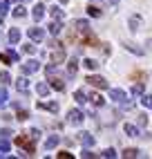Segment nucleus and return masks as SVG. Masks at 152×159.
Returning <instances> with one entry per match:
<instances>
[{
	"mask_svg": "<svg viewBox=\"0 0 152 159\" xmlns=\"http://www.w3.org/2000/svg\"><path fill=\"white\" fill-rule=\"evenodd\" d=\"M101 157H107V159H114L116 152H114V148H105V150L101 152Z\"/></svg>",
	"mask_w": 152,
	"mask_h": 159,
	"instance_id": "34",
	"label": "nucleus"
},
{
	"mask_svg": "<svg viewBox=\"0 0 152 159\" xmlns=\"http://www.w3.org/2000/svg\"><path fill=\"white\" fill-rule=\"evenodd\" d=\"M0 83H2V85H9V83H11V76H9V72H0Z\"/></svg>",
	"mask_w": 152,
	"mask_h": 159,
	"instance_id": "32",
	"label": "nucleus"
},
{
	"mask_svg": "<svg viewBox=\"0 0 152 159\" xmlns=\"http://www.w3.org/2000/svg\"><path fill=\"white\" fill-rule=\"evenodd\" d=\"M125 49H130V52H134V54H139V56L143 54V49H141V47H136L134 43H127V45H125Z\"/></svg>",
	"mask_w": 152,
	"mask_h": 159,
	"instance_id": "33",
	"label": "nucleus"
},
{
	"mask_svg": "<svg viewBox=\"0 0 152 159\" xmlns=\"http://www.w3.org/2000/svg\"><path fill=\"white\" fill-rule=\"evenodd\" d=\"M139 125H148V116H139Z\"/></svg>",
	"mask_w": 152,
	"mask_h": 159,
	"instance_id": "45",
	"label": "nucleus"
},
{
	"mask_svg": "<svg viewBox=\"0 0 152 159\" xmlns=\"http://www.w3.org/2000/svg\"><path fill=\"white\" fill-rule=\"evenodd\" d=\"M7 56H9V58H11L14 63H18V61H20V56L16 54V52H14V49H9V52H7Z\"/></svg>",
	"mask_w": 152,
	"mask_h": 159,
	"instance_id": "37",
	"label": "nucleus"
},
{
	"mask_svg": "<svg viewBox=\"0 0 152 159\" xmlns=\"http://www.w3.org/2000/svg\"><path fill=\"white\" fill-rule=\"evenodd\" d=\"M16 119H18V121H27V119H29V112H27V110H18V116H16Z\"/></svg>",
	"mask_w": 152,
	"mask_h": 159,
	"instance_id": "35",
	"label": "nucleus"
},
{
	"mask_svg": "<svg viewBox=\"0 0 152 159\" xmlns=\"http://www.w3.org/2000/svg\"><path fill=\"white\" fill-rule=\"evenodd\" d=\"M139 155H141V152L136 150V148H125V150H123V157H125V159H127V157L132 159V157H139Z\"/></svg>",
	"mask_w": 152,
	"mask_h": 159,
	"instance_id": "28",
	"label": "nucleus"
},
{
	"mask_svg": "<svg viewBox=\"0 0 152 159\" xmlns=\"http://www.w3.org/2000/svg\"><path fill=\"white\" fill-rule=\"evenodd\" d=\"M49 88H51V90L63 92V90H65V83H63L60 79H54V76H51V79H49Z\"/></svg>",
	"mask_w": 152,
	"mask_h": 159,
	"instance_id": "16",
	"label": "nucleus"
},
{
	"mask_svg": "<svg viewBox=\"0 0 152 159\" xmlns=\"http://www.w3.org/2000/svg\"><path fill=\"white\" fill-rule=\"evenodd\" d=\"M83 119H85V114H83L81 110H69V112H67V121H69L72 125H81Z\"/></svg>",
	"mask_w": 152,
	"mask_h": 159,
	"instance_id": "3",
	"label": "nucleus"
},
{
	"mask_svg": "<svg viewBox=\"0 0 152 159\" xmlns=\"http://www.w3.org/2000/svg\"><path fill=\"white\" fill-rule=\"evenodd\" d=\"M38 108H40V110H49V112L56 114V112H58V103H54V101H49V103H38Z\"/></svg>",
	"mask_w": 152,
	"mask_h": 159,
	"instance_id": "17",
	"label": "nucleus"
},
{
	"mask_svg": "<svg viewBox=\"0 0 152 159\" xmlns=\"http://www.w3.org/2000/svg\"><path fill=\"white\" fill-rule=\"evenodd\" d=\"M87 14H90L92 18H99V16H101V9L94 7V5H90V7H87Z\"/></svg>",
	"mask_w": 152,
	"mask_h": 159,
	"instance_id": "30",
	"label": "nucleus"
},
{
	"mask_svg": "<svg viewBox=\"0 0 152 159\" xmlns=\"http://www.w3.org/2000/svg\"><path fill=\"white\" fill-rule=\"evenodd\" d=\"M11 14H14V18H25V16H27V9H25L23 5H18V7H14Z\"/></svg>",
	"mask_w": 152,
	"mask_h": 159,
	"instance_id": "24",
	"label": "nucleus"
},
{
	"mask_svg": "<svg viewBox=\"0 0 152 159\" xmlns=\"http://www.w3.org/2000/svg\"><path fill=\"white\" fill-rule=\"evenodd\" d=\"M78 139H81V143H83L85 148H92V146H94V137H92L90 132H81Z\"/></svg>",
	"mask_w": 152,
	"mask_h": 159,
	"instance_id": "8",
	"label": "nucleus"
},
{
	"mask_svg": "<svg viewBox=\"0 0 152 159\" xmlns=\"http://www.w3.org/2000/svg\"><path fill=\"white\" fill-rule=\"evenodd\" d=\"M76 31H81V34H90V23L87 20H76Z\"/></svg>",
	"mask_w": 152,
	"mask_h": 159,
	"instance_id": "13",
	"label": "nucleus"
},
{
	"mask_svg": "<svg viewBox=\"0 0 152 159\" xmlns=\"http://www.w3.org/2000/svg\"><path fill=\"white\" fill-rule=\"evenodd\" d=\"M47 27H49V34H51V36H58V34H60V29H63L60 20H51V23H49Z\"/></svg>",
	"mask_w": 152,
	"mask_h": 159,
	"instance_id": "11",
	"label": "nucleus"
},
{
	"mask_svg": "<svg viewBox=\"0 0 152 159\" xmlns=\"http://www.w3.org/2000/svg\"><path fill=\"white\" fill-rule=\"evenodd\" d=\"M23 52H25V54H34V52H36V45L27 43V45H23Z\"/></svg>",
	"mask_w": 152,
	"mask_h": 159,
	"instance_id": "36",
	"label": "nucleus"
},
{
	"mask_svg": "<svg viewBox=\"0 0 152 159\" xmlns=\"http://www.w3.org/2000/svg\"><path fill=\"white\" fill-rule=\"evenodd\" d=\"M110 99L116 101V103H121V101H125L127 97H125V92H123V90H110Z\"/></svg>",
	"mask_w": 152,
	"mask_h": 159,
	"instance_id": "10",
	"label": "nucleus"
},
{
	"mask_svg": "<svg viewBox=\"0 0 152 159\" xmlns=\"http://www.w3.org/2000/svg\"><path fill=\"white\" fill-rule=\"evenodd\" d=\"M16 143L25 148V155H34V150H36V148H34V141H29L27 137H23V134L16 137Z\"/></svg>",
	"mask_w": 152,
	"mask_h": 159,
	"instance_id": "2",
	"label": "nucleus"
},
{
	"mask_svg": "<svg viewBox=\"0 0 152 159\" xmlns=\"http://www.w3.org/2000/svg\"><path fill=\"white\" fill-rule=\"evenodd\" d=\"M9 150H11V146H9V139H2V141H0V157H7Z\"/></svg>",
	"mask_w": 152,
	"mask_h": 159,
	"instance_id": "20",
	"label": "nucleus"
},
{
	"mask_svg": "<svg viewBox=\"0 0 152 159\" xmlns=\"http://www.w3.org/2000/svg\"><path fill=\"white\" fill-rule=\"evenodd\" d=\"M7 11H9V0H0V16L5 18Z\"/></svg>",
	"mask_w": 152,
	"mask_h": 159,
	"instance_id": "31",
	"label": "nucleus"
},
{
	"mask_svg": "<svg viewBox=\"0 0 152 159\" xmlns=\"http://www.w3.org/2000/svg\"><path fill=\"white\" fill-rule=\"evenodd\" d=\"M49 14H51V18H54V20H63V18H65V11H63L60 7H56V5L49 7Z\"/></svg>",
	"mask_w": 152,
	"mask_h": 159,
	"instance_id": "14",
	"label": "nucleus"
},
{
	"mask_svg": "<svg viewBox=\"0 0 152 159\" xmlns=\"http://www.w3.org/2000/svg\"><path fill=\"white\" fill-rule=\"evenodd\" d=\"M49 83H38V85H36V92L40 94V97H47V94H49Z\"/></svg>",
	"mask_w": 152,
	"mask_h": 159,
	"instance_id": "19",
	"label": "nucleus"
},
{
	"mask_svg": "<svg viewBox=\"0 0 152 159\" xmlns=\"http://www.w3.org/2000/svg\"><path fill=\"white\" fill-rule=\"evenodd\" d=\"M29 134H31V139H40V130H38V128H31Z\"/></svg>",
	"mask_w": 152,
	"mask_h": 159,
	"instance_id": "41",
	"label": "nucleus"
},
{
	"mask_svg": "<svg viewBox=\"0 0 152 159\" xmlns=\"http://www.w3.org/2000/svg\"><path fill=\"white\" fill-rule=\"evenodd\" d=\"M123 130H125L127 137H141L139 128H136V125H132V123H125V125H123Z\"/></svg>",
	"mask_w": 152,
	"mask_h": 159,
	"instance_id": "15",
	"label": "nucleus"
},
{
	"mask_svg": "<svg viewBox=\"0 0 152 159\" xmlns=\"http://www.w3.org/2000/svg\"><path fill=\"white\" fill-rule=\"evenodd\" d=\"M16 88H18V92H23V94H25V92L29 90V81H27L25 76H23V79H18V81H16Z\"/></svg>",
	"mask_w": 152,
	"mask_h": 159,
	"instance_id": "18",
	"label": "nucleus"
},
{
	"mask_svg": "<svg viewBox=\"0 0 152 159\" xmlns=\"http://www.w3.org/2000/svg\"><path fill=\"white\" fill-rule=\"evenodd\" d=\"M90 83V85H94V88H99V90H110V83H107L103 76H96V74H90L87 79H85Z\"/></svg>",
	"mask_w": 152,
	"mask_h": 159,
	"instance_id": "1",
	"label": "nucleus"
},
{
	"mask_svg": "<svg viewBox=\"0 0 152 159\" xmlns=\"http://www.w3.org/2000/svg\"><path fill=\"white\" fill-rule=\"evenodd\" d=\"M141 105H143L145 110L152 108V94H143V97H141Z\"/></svg>",
	"mask_w": 152,
	"mask_h": 159,
	"instance_id": "26",
	"label": "nucleus"
},
{
	"mask_svg": "<svg viewBox=\"0 0 152 159\" xmlns=\"http://www.w3.org/2000/svg\"><path fill=\"white\" fill-rule=\"evenodd\" d=\"M20 70H23V74H34V72L40 70V63L34 61V58H29L27 63H23V67H20Z\"/></svg>",
	"mask_w": 152,
	"mask_h": 159,
	"instance_id": "4",
	"label": "nucleus"
},
{
	"mask_svg": "<svg viewBox=\"0 0 152 159\" xmlns=\"http://www.w3.org/2000/svg\"><path fill=\"white\" fill-rule=\"evenodd\" d=\"M121 103H123V108H125V110H132V108H134V103H132V101H127V99L121 101Z\"/></svg>",
	"mask_w": 152,
	"mask_h": 159,
	"instance_id": "42",
	"label": "nucleus"
},
{
	"mask_svg": "<svg viewBox=\"0 0 152 159\" xmlns=\"http://www.w3.org/2000/svg\"><path fill=\"white\" fill-rule=\"evenodd\" d=\"M76 70H78V61H76V58H72V61L67 63V72L74 76V74H76Z\"/></svg>",
	"mask_w": 152,
	"mask_h": 159,
	"instance_id": "27",
	"label": "nucleus"
},
{
	"mask_svg": "<svg viewBox=\"0 0 152 159\" xmlns=\"http://www.w3.org/2000/svg\"><path fill=\"white\" fill-rule=\"evenodd\" d=\"M81 157H85V159H90V157H96V155H94V152L90 150V148H85V150L81 152Z\"/></svg>",
	"mask_w": 152,
	"mask_h": 159,
	"instance_id": "40",
	"label": "nucleus"
},
{
	"mask_svg": "<svg viewBox=\"0 0 152 159\" xmlns=\"http://www.w3.org/2000/svg\"><path fill=\"white\" fill-rule=\"evenodd\" d=\"M110 2H112V5H116V2H118V0H110Z\"/></svg>",
	"mask_w": 152,
	"mask_h": 159,
	"instance_id": "46",
	"label": "nucleus"
},
{
	"mask_svg": "<svg viewBox=\"0 0 152 159\" xmlns=\"http://www.w3.org/2000/svg\"><path fill=\"white\" fill-rule=\"evenodd\" d=\"M90 101L96 105V108H103V105H105V99L101 97V94H92V97H90Z\"/></svg>",
	"mask_w": 152,
	"mask_h": 159,
	"instance_id": "23",
	"label": "nucleus"
},
{
	"mask_svg": "<svg viewBox=\"0 0 152 159\" xmlns=\"http://www.w3.org/2000/svg\"><path fill=\"white\" fill-rule=\"evenodd\" d=\"M127 27H130V31H139L141 29V18L139 16H130L127 18Z\"/></svg>",
	"mask_w": 152,
	"mask_h": 159,
	"instance_id": "9",
	"label": "nucleus"
},
{
	"mask_svg": "<svg viewBox=\"0 0 152 159\" xmlns=\"http://www.w3.org/2000/svg\"><path fill=\"white\" fill-rule=\"evenodd\" d=\"M31 16H34V20H40L42 16H45V5H42V2H36L34 9H31Z\"/></svg>",
	"mask_w": 152,
	"mask_h": 159,
	"instance_id": "7",
	"label": "nucleus"
},
{
	"mask_svg": "<svg viewBox=\"0 0 152 159\" xmlns=\"http://www.w3.org/2000/svg\"><path fill=\"white\" fill-rule=\"evenodd\" d=\"M83 67H85V70H90V72H94L96 67H99V63H96L94 58H85V61H83Z\"/></svg>",
	"mask_w": 152,
	"mask_h": 159,
	"instance_id": "22",
	"label": "nucleus"
},
{
	"mask_svg": "<svg viewBox=\"0 0 152 159\" xmlns=\"http://www.w3.org/2000/svg\"><path fill=\"white\" fill-rule=\"evenodd\" d=\"M18 40H20V31H18L16 27H14V29H9V43H11V45H16Z\"/></svg>",
	"mask_w": 152,
	"mask_h": 159,
	"instance_id": "21",
	"label": "nucleus"
},
{
	"mask_svg": "<svg viewBox=\"0 0 152 159\" xmlns=\"http://www.w3.org/2000/svg\"><path fill=\"white\" fill-rule=\"evenodd\" d=\"M74 99H76V103H81V105L87 101V97H85V92H83V90H76V92H74Z\"/></svg>",
	"mask_w": 152,
	"mask_h": 159,
	"instance_id": "25",
	"label": "nucleus"
},
{
	"mask_svg": "<svg viewBox=\"0 0 152 159\" xmlns=\"http://www.w3.org/2000/svg\"><path fill=\"white\" fill-rule=\"evenodd\" d=\"M58 141H60V137H58V134H51V137H47L45 148H47V150H54V148L58 146Z\"/></svg>",
	"mask_w": 152,
	"mask_h": 159,
	"instance_id": "12",
	"label": "nucleus"
},
{
	"mask_svg": "<svg viewBox=\"0 0 152 159\" xmlns=\"http://www.w3.org/2000/svg\"><path fill=\"white\" fill-rule=\"evenodd\" d=\"M132 94H136V97H139V94H143V85H141V83H136V85L132 88Z\"/></svg>",
	"mask_w": 152,
	"mask_h": 159,
	"instance_id": "39",
	"label": "nucleus"
},
{
	"mask_svg": "<svg viewBox=\"0 0 152 159\" xmlns=\"http://www.w3.org/2000/svg\"><path fill=\"white\" fill-rule=\"evenodd\" d=\"M74 155L72 152H58V159H72Z\"/></svg>",
	"mask_w": 152,
	"mask_h": 159,
	"instance_id": "44",
	"label": "nucleus"
},
{
	"mask_svg": "<svg viewBox=\"0 0 152 159\" xmlns=\"http://www.w3.org/2000/svg\"><path fill=\"white\" fill-rule=\"evenodd\" d=\"M0 23H2V16H0Z\"/></svg>",
	"mask_w": 152,
	"mask_h": 159,
	"instance_id": "47",
	"label": "nucleus"
},
{
	"mask_svg": "<svg viewBox=\"0 0 152 159\" xmlns=\"http://www.w3.org/2000/svg\"><path fill=\"white\" fill-rule=\"evenodd\" d=\"M0 134H2V139H9V137H11L14 132H11V130H9V128H5V130H2V132H0Z\"/></svg>",
	"mask_w": 152,
	"mask_h": 159,
	"instance_id": "43",
	"label": "nucleus"
},
{
	"mask_svg": "<svg viewBox=\"0 0 152 159\" xmlns=\"http://www.w3.org/2000/svg\"><path fill=\"white\" fill-rule=\"evenodd\" d=\"M47 76H54V74H58V70H56V65H47Z\"/></svg>",
	"mask_w": 152,
	"mask_h": 159,
	"instance_id": "38",
	"label": "nucleus"
},
{
	"mask_svg": "<svg viewBox=\"0 0 152 159\" xmlns=\"http://www.w3.org/2000/svg\"><path fill=\"white\" fill-rule=\"evenodd\" d=\"M27 36H29L31 40H36V43H40V40L45 38V31H42L40 27H29V29H27Z\"/></svg>",
	"mask_w": 152,
	"mask_h": 159,
	"instance_id": "5",
	"label": "nucleus"
},
{
	"mask_svg": "<svg viewBox=\"0 0 152 159\" xmlns=\"http://www.w3.org/2000/svg\"><path fill=\"white\" fill-rule=\"evenodd\" d=\"M7 99H9L7 90H5V88H0V108H5V105H7Z\"/></svg>",
	"mask_w": 152,
	"mask_h": 159,
	"instance_id": "29",
	"label": "nucleus"
},
{
	"mask_svg": "<svg viewBox=\"0 0 152 159\" xmlns=\"http://www.w3.org/2000/svg\"><path fill=\"white\" fill-rule=\"evenodd\" d=\"M63 61H65V49H63V45H54L51 63H63Z\"/></svg>",
	"mask_w": 152,
	"mask_h": 159,
	"instance_id": "6",
	"label": "nucleus"
}]
</instances>
